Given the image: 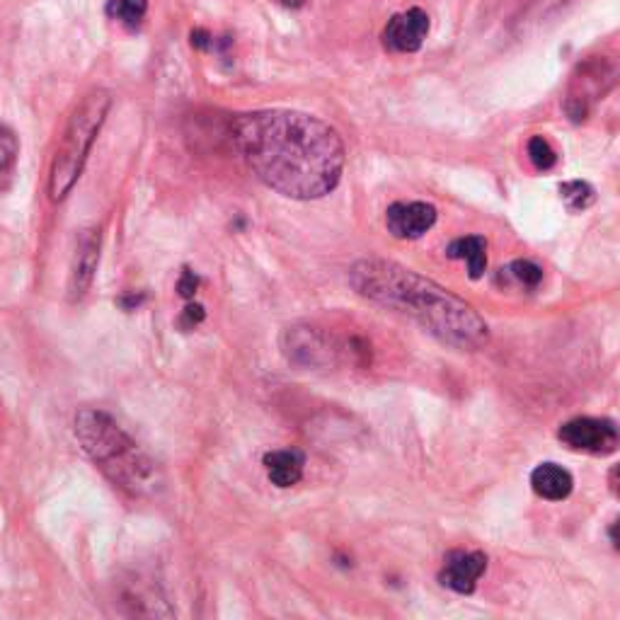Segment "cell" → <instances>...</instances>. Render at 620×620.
Here are the masks:
<instances>
[{"label": "cell", "mask_w": 620, "mask_h": 620, "mask_svg": "<svg viewBox=\"0 0 620 620\" xmlns=\"http://www.w3.org/2000/svg\"><path fill=\"white\" fill-rule=\"evenodd\" d=\"M233 139L252 175L281 197L313 202L340 185L344 141L335 126L313 114L296 109L240 114Z\"/></svg>", "instance_id": "1"}, {"label": "cell", "mask_w": 620, "mask_h": 620, "mask_svg": "<svg viewBox=\"0 0 620 620\" xmlns=\"http://www.w3.org/2000/svg\"><path fill=\"white\" fill-rule=\"evenodd\" d=\"M349 284L359 296L407 315L453 349L478 352L490 342V327L468 301L403 264L359 260L349 269Z\"/></svg>", "instance_id": "2"}, {"label": "cell", "mask_w": 620, "mask_h": 620, "mask_svg": "<svg viewBox=\"0 0 620 620\" xmlns=\"http://www.w3.org/2000/svg\"><path fill=\"white\" fill-rule=\"evenodd\" d=\"M76 436L97 468L129 495L146 497L160 490V473L155 463L107 412L80 410Z\"/></svg>", "instance_id": "3"}, {"label": "cell", "mask_w": 620, "mask_h": 620, "mask_svg": "<svg viewBox=\"0 0 620 620\" xmlns=\"http://www.w3.org/2000/svg\"><path fill=\"white\" fill-rule=\"evenodd\" d=\"M109 107H112V95L107 90L95 88L73 109L49 170L51 202H63L71 194V189L76 187L90 148H93L102 124H105Z\"/></svg>", "instance_id": "4"}, {"label": "cell", "mask_w": 620, "mask_h": 620, "mask_svg": "<svg viewBox=\"0 0 620 620\" xmlns=\"http://www.w3.org/2000/svg\"><path fill=\"white\" fill-rule=\"evenodd\" d=\"M558 439L570 451L591 453V456H611V453L618 451V427L613 419H570L560 427Z\"/></svg>", "instance_id": "5"}, {"label": "cell", "mask_w": 620, "mask_h": 620, "mask_svg": "<svg viewBox=\"0 0 620 620\" xmlns=\"http://www.w3.org/2000/svg\"><path fill=\"white\" fill-rule=\"evenodd\" d=\"M281 352L291 364L318 369V366L330 364L332 344L318 327L294 325L286 327L284 335H281Z\"/></svg>", "instance_id": "6"}, {"label": "cell", "mask_w": 620, "mask_h": 620, "mask_svg": "<svg viewBox=\"0 0 620 620\" xmlns=\"http://www.w3.org/2000/svg\"><path fill=\"white\" fill-rule=\"evenodd\" d=\"M429 34V15L419 8H410L407 13H398L388 20L383 30V47L395 54H415L422 49Z\"/></svg>", "instance_id": "7"}, {"label": "cell", "mask_w": 620, "mask_h": 620, "mask_svg": "<svg viewBox=\"0 0 620 620\" xmlns=\"http://www.w3.org/2000/svg\"><path fill=\"white\" fill-rule=\"evenodd\" d=\"M487 570V555L480 550H453L446 555L439 582L456 594H473L478 579Z\"/></svg>", "instance_id": "8"}, {"label": "cell", "mask_w": 620, "mask_h": 620, "mask_svg": "<svg viewBox=\"0 0 620 620\" xmlns=\"http://www.w3.org/2000/svg\"><path fill=\"white\" fill-rule=\"evenodd\" d=\"M100 231L97 228H85L78 233L76 240V252H73L71 262V279H68V291L71 298H83L88 294V289L93 286L97 264H100Z\"/></svg>", "instance_id": "9"}, {"label": "cell", "mask_w": 620, "mask_h": 620, "mask_svg": "<svg viewBox=\"0 0 620 620\" xmlns=\"http://www.w3.org/2000/svg\"><path fill=\"white\" fill-rule=\"evenodd\" d=\"M436 223V209L427 202H398L388 206L386 228L398 240H417Z\"/></svg>", "instance_id": "10"}, {"label": "cell", "mask_w": 620, "mask_h": 620, "mask_svg": "<svg viewBox=\"0 0 620 620\" xmlns=\"http://www.w3.org/2000/svg\"><path fill=\"white\" fill-rule=\"evenodd\" d=\"M531 487L538 497L548 502H562L572 495L574 478L570 470L558 463H541L531 473Z\"/></svg>", "instance_id": "11"}, {"label": "cell", "mask_w": 620, "mask_h": 620, "mask_svg": "<svg viewBox=\"0 0 620 620\" xmlns=\"http://www.w3.org/2000/svg\"><path fill=\"white\" fill-rule=\"evenodd\" d=\"M264 468H267V478L277 487H291L303 478V468H306V456L296 449H281L269 451L264 456Z\"/></svg>", "instance_id": "12"}, {"label": "cell", "mask_w": 620, "mask_h": 620, "mask_svg": "<svg viewBox=\"0 0 620 620\" xmlns=\"http://www.w3.org/2000/svg\"><path fill=\"white\" fill-rule=\"evenodd\" d=\"M451 260H463L468 264L470 279H480L487 269V240L480 235H468V238L453 240L446 250Z\"/></svg>", "instance_id": "13"}, {"label": "cell", "mask_w": 620, "mask_h": 620, "mask_svg": "<svg viewBox=\"0 0 620 620\" xmlns=\"http://www.w3.org/2000/svg\"><path fill=\"white\" fill-rule=\"evenodd\" d=\"M17 158H20V141L10 126L0 124V192H8L13 185Z\"/></svg>", "instance_id": "14"}, {"label": "cell", "mask_w": 620, "mask_h": 620, "mask_svg": "<svg viewBox=\"0 0 620 620\" xmlns=\"http://www.w3.org/2000/svg\"><path fill=\"white\" fill-rule=\"evenodd\" d=\"M560 197L567 209L574 211V214H579V211L589 209V206L594 204L596 192L589 182L572 180V182H565V185H560Z\"/></svg>", "instance_id": "15"}, {"label": "cell", "mask_w": 620, "mask_h": 620, "mask_svg": "<svg viewBox=\"0 0 620 620\" xmlns=\"http://www.w3.org/2000/svg\"><path fill=\"white\" fill-rule=\"evenodd\" d=\"M499 277L514 281L516 286H524V289H536L543 281V269L531 260H516L507 269H502Z\"/></svg>", "instance_id": "16"}, {"label": "cell", "mask_w": 620, "mask_h": 620, "mask_svg": "<svg viewBox=\"0 0 620 620\" xmlns=\"http://www.w3.org/2000/svg\"><path fill=\"white\" fill-rule=\"evenodd\" d=\"M528 158H531L533 168L543 172L553 170L555 163H558V153L543 136H531V141H528Z\"/></svg>", "instance_id": "17"}, {"label": "cell", "mask_w": 620, "mask_h": 620, "mask_svg": "<svg viewBox=\"0 0 620 620\" xmlns=\"http://www.w3.org/2000/svg\"><path fill=\"white\" fill-rule=\"evenodd\" d=\"M148 10V0H114L112 3V13H117V17L122 22H126L129 27H136L143 20Z\"/></svg>", "instance_id": "18"}, {"label": "cell", "mask_w": 620, "mask_h": 620, "mask_svg": "<svg viewBox=\"0 0 620 620\" xmlns=\"http://www.w3.org/2000/svg\"><path fill=\"white\" fill-rule=\"evenodd\" d=\"M197 286H199L197 274L189 272V269H185V274H182V279H180V294L185 296V298H192L194 291H197Z\"/></svg>", "instance_id": "19"}, {"label": "cell", "mask_w": 620, "mask_h": 620, "mask_svg": "<svg viewBox=\"0 0 620 620\" xmlns=\"http://www.w3.org/2000/svg\"><path fill=\"white\" fill-rule=\"evenodd\" d=\"M192 47L209 49L211 47V34L206 32V30H194L192 32Z\"/></svg>", "instance_id": "20"}, {"label": "cell", "mask_w": 620, "mask_h": 620, "mask_svg": "<svg viewBox=\"0 0 620 620\" xmlns=\"http://www.w3.org/2000/svg\"><path fill=\"white\" fill-rule=\"evenodd\" d=\"M185 318H187L192 325L202 323V320H204V308H202V306H189V308L185 310Z\"/></svg>", "instance_id": "21"}, {"label": "cell", "mask_w": 620, "mask_h": 620, "mask_svg": "<svg viewBox=\"0 0 620 620\" xmlns=\"http://www.w3.org/2000/svg\"><path fill=\"white\" fill-rule=\"evenodd\" d=\"M281 5H284V8H303V5H306V0H279Z\"/></svg>", "instance_id": "22"}]
</instances>
